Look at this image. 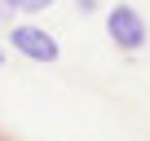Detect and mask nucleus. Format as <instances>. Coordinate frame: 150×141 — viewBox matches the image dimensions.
<instances>
[{
  "label": "nucleus",
  "instance_id": "f257e3e1",
  "mask_svg": "<svg viewBox=\"0 0 150 141\" xmlns=\"http://www.w3.org/2000/svg\"><path fill=\"white\" fill-rule=\"evenodd\" d=\"M106 35L115 40V49L137 53L146 44V22H141V13L132 5H115V9H106Z\"/></svg>",
  "mask_w": 150,
  "mask_h": 141
},
{
  "label": "nucleus",
  "instance_id": "f03ea898",
  "mask_svg": "<svg viewBox=\"0 0 150 141\" xmlns=\"http://www.w3.org/2000/svg\"><path fill=\"white\" fill-rule=\"evenodd\" d=\"M9 40H13V49L22 53V57H31V62H57L62 57V49H57V40L49 35V31H40V27H31V22H13V31H9Z\"/></svg>",
  "mask_w": 150,
  "mask_h": 141
},
{
  "label": "nucleus",
  "instance_id": "7ed1b4c3",
  "mask_svg": "<svg viewBox=\"0 0 150 141\" xmlns=\"http://www.w3.org/2000/svg\"><path fill=\"white\" fill-rule=\"evenodd\" d=\"M49 5H53V0H5L9 13H44Z\"/></svg>",
  "mask_w": 150,
  "mask_h": 141
},
{
  "label": "nucleus",
  "instance_id": "20e7f679",
  "mask_svg": "<svg viewBox=\"0 0 150 141\" xmlns=\"http://www.w3.org/2000/svg\"><path fill=\"white\" fill-rule=\"evenodd\" d=\"M75 9H80V13H93V9H97V0H75Z\"/></svg>",
  "mask_w": 150,
  "mask_h": 141
},
{
  "label": "nucleus",
  "instance_id": "39448f33",
  "mask_svg": "<svg viewBox=\"0 0 150 141\" xmlns=\"http://www.w3.org/2000/svg\"><path fill=\"white\" fill-rule=\"evenodd\" d=\"M0 66H5V49H0Z\"/></svg>",
  "mask_w": 150,
  "mask_h": 141
},
{
  "label": "nucleus",
  "instance_id": "423d86ee",
  "mask_svg": "<svg viewBox=\"0 0 150 141\" xmlns=\"http://www.w3.org/2000/svg\"><path fill=\"white\" fill-rule=\"evenodd\" d=\"M0 141H9V137H0Z\"/></svg>",
  "mask_w": 150,
  "mask_h": 141
}]
</instances>
